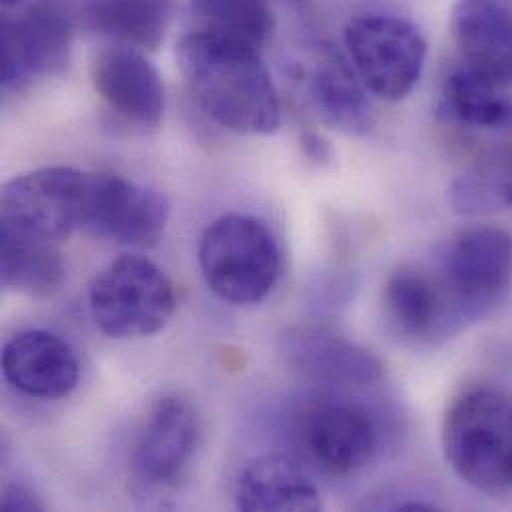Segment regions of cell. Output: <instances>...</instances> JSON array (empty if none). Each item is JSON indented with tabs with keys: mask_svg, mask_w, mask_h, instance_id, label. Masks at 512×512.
<instances>
[{
	"mask_svg": "<svg viewBox=\"0 0 512 512\" xmlns=\"http://www.w3.org/2000/svg\"><path fill=\"white\" fill-rule=\"evenodd\" d=\"M178 68L200 108L222 128L267 136L281 124V104L257 46L214 30L186 34Z\"/></svg>",
	"mask_w": 512,
	"mask_h": 512,
	"instance_id": "cell-1",
	"label": "cell"
},
{
	"mask_svg": "<svg viewBox=\"0 0 512 512\" xmlns=\"http://www.w3.org/2000/svg\"><path fill=\"white\" fill-rule=\"evenodd\" d=\"M443 453L455 475L477 491L512 495V395L475 387L445 413Z\"/></svg>",
	"mask_w": 512,
	"mask_h": 512,
	"instance_id": "cell-2",
	"label": "cell"
},
{
	"mask_svg": "<svg viewBox=\"0 0 512 512\" xmlns=\"http://www.w3.org/2000/svg\"><path fill=\"white\" fill-rule=\"evenodd\" d=\"M198 261L212 293L232 305H252L263 301L275 287L281 252L261 220L228 214L204 232Z\"/></svg>",
	"mask_w": 512,
	"mask_h": 512,
	"instance_id": "cell-3",
	"label": "cell"
},
{
	"mask_svg": "<svg viewBox=\"0 0 512 512\" xmlns=\"http://www.w3.org/2000/svg\"><path fill=\"white\" fill-rule=\"evenodd\" d=\"M196 405L178 393L156 399L130 457V491L144 507L162 505L180 491L200 445Z\"/></svg>",
	"mask_w": 512,
	"mask_h": 512,
	"instance_id": "cell-4",
	"label": "cell"
},
{
	"mask_svg": "<svg viewBox=\"0 0 512 512\" xmlns=\"http://www.w3.org/2000/svg\"><path fill=\"white\" fill-rule=\"evenodd\" d=\"M88 307L96 327L112 339L150 337L172 319L176 289L154 261L122 256L96 275Z\"/></svg>",
	"mask_w": 512,
	"mask_h": 512,
	"instance_id": "cell-5",
	"label": "cell"
},
{
	"mask_svg": "<svg viewBox=\"0 0 512 512\" xmlns=\"http://www.w3.org/2000/svg\"><path fill=\"white\" fill-rule=\"evenodd\" d=\"M429 257L467 327L489 317L511 293L512 234L501 226H469Z\"/></svg>",
	"mask_w": 512,
	"mask_h": 512,
	"instance_id": "cell-6",
	"label": "cell"
},
{
	"mask_svg": "<svg viewBox=\"0 0 512 512\" xmlns=\"http://www.w3.org/2000/svg\"><path fill=\"white\" fill-rule=\"evenodd\" d=\"M349 62L365 88L385 102H399L419 84L427 40L407 18L385 12L353 16L345 26Z\"/></svg>",
	"mask_w": 512,
	"mask_h": 512,
	"instance_id": "cell-7",
	"label": "cell"
},
{
	"mask_svg": "<svg viewBox=\"0 0 512 512\" xmlns=\"http://www.w3.org/2000/svg\"><path fill=\"white\" fill-rule=\"evenodd\" d=\"M90 174L66 166L40 168L4 184L0 228L24 236L64 242L82 230Z\"/></svg>",
	"mask_w": 512,
	"mask_h": 512,
	"instance_id": "cell-8",
	"label": "cell"
},
{
	"mask_svg": "<svg viewBox=\"0 0 512 512\" xmlns=\"http://www.w3.org/2000/svg\"><path fill=\"white\" fill-rule=\"evenodd\" d=\"M387 331L411 347H435L467 329L431 257L397 265L383 283Z\"/></svg>",
	"mask_w": 512,
	"mask_h": 512,
	"instance_id": "cell-9",
	"label": "cell"
},
{
	"mask_svg": "<svg viewBox=\"0 0 512 512\" xmlns=\"http://www.w3.org/2000/svg\"><path fill=\"white\" fill-rule=\"evenodd\" d=\"M170 202L158 190L114 174H90L82 230L94 238L132 248L160 242Z\"/></svg>",
	"mask_w": 512,
	"mask_h": 512,
	"instance_id": "cell-10",
	"label": "cell"
},
{
	"mask_svg": "<svg viewBox=\"0 0 512 512\" xmlns=\"http://www.w3.org/2000/svg\"><path fill=\"white\" fill-rule=\"evenodd\" d=\"M299 443L309 461L331 475L365 469L379 451V427L373 415L347 401H315L301 411Z\"/></svg>",
	"mask_w": 512,
	"mask_h": 512,
	"instance_id": "cell-11",
	"label": "cell"
},
{
	"mask_svg": "<svg viewBox=\"0 0 512 512\" xmlns=\"http://www.w3.org/2000/svg\"><path fill=\"white\" fill-rule=\"evenodd\" d=\"M72 24L54 2H42L2 20V84L22 88L62 72L70 60Z\"/></svg>",
	"mask_w": 512,
	"mask_h": 512,
	"instance_id": "cell-12",
	"label": "cell"
},
{
	"mask_svg": "<svg viewBox=\"0 0 512 512\" xmlns=\"http://www.w3.org/2000/svg\"><path fill=\"white\" fill-rule=\"evenodd\" d=\"M277 351L293 373L331 389L371 387L385 377L375 353L319 327L285 329L277 339Z\"/></svg>",
	"mask_w": 512,
	"mask_h": 512,
	"instance_id": "cell-13",
	"label": "cell"
},
{
	"mask_svg": "<svg viewBox=\"0 0 512 512\" xmlns=\"http://www.w3.org/2000/svg\"><path fill=\"white\" fill-rule=\"evenodd\" d=\"M90 74L96 92L118 116L138 126L160 124L166 108L164 82L136 46H102L92 56Z\"/></svg>",
	"mask_w": 512,
	"mask_h": 512,
	"instance_id": "cell-14",
	"label": "cell"
},
{
	"mask_svg": "<svg viewBox=\"0 0 512 512\" xmlns=\"http://www.w3.org/2000/svg\"><path fill=\"white\" fill-rule=\"evenodd\" d=\"M2 371L14 389L36 399H62L80 379L72 347L44 329L16 333L4 345Z\"/></svg>",
	"mask_w": 512,
	"mask_h": 512,
	"instance_id": "cell-15",
	"label": "cell"
},
{
	"mask_svg": "<svg viewBox=\"0 0 512 512\" xmlns=\"http://www.w3.org/2000/svg\"><path fill=\"white\" fill-rule=\"evenodd\" d=\"M451 30L467 66L511 88V0H457Z\"/></svg>",
	"mask_w": 512,
	"mask_h": 512,
	"instance_id": "cell-16",
	"label": "cell"
},
{
	"mask_svg": "<svg viewBox=\"0 0 512 512\" xmlns=\"http://www.w3.org/2000/svg\"><path fill=\"white\" fill-rule=\"evenodd\" d=\"M305 90L317 116L331 128L359 136L373 128L367 88L351 62L325 48L307 72Z\"/></svg>",
	"mask_w": 512,
	"mask_h": 512,
	"instance_id": "cell-17",
	"label": "cell"
},
{
	"mask_svg": "<svg viewBox=\"0 0 512 512\" xmlns=\"http://www.w3.org/2000/svg\"><path fill=\"white\" fill-rule=\"evenodd\" d=\"M240 511H319V491L297 463L283 455H263L252 461L236 485Z\"/></svg>",
	"mask_w": 512,
	"mask_h": 512,
	"instance_id": "cell-18",
	"label": "cell"
},
{
	"mask_svg": "<svg viewBox=\"0 0 512 512\" xmlns=\"http://www.w3.org/2000/svg\"><path fill=\"white\" fill-rule=\"evenodd\" d=\"M441 114L465 128L505 132L512 126V98L505 86L465 64L445 80Z\"/></svg>",
	"mask_w": 512,
	"mask_h": 512,
	"instance_id": "cell-19",
	"label": "cell"
},
{
	"mask_svg": "<svg viewBox=\"0 0 512 512\" xmlns=\"http://www.w3.org/2000/svg\"><path fill=\"white\" fill-rule=\"evenodd\" d=\"M174 0H84L88 28L136 48H158L170 26Z\"/></svg>",
	"mask_w": 512,
	"mask_h": 512,
	"instance_id": "cell-20",
	"label": "cell"
},
{
	"mask_svg": "<svg viewBox=\"0 0 512 512\" xmlns=\"http://www.w3.org/2000/svg\"><path fill=\"white\" fill-rule=\"evenodd\" d=\"M2 285L24 295L48 297L64 281V261L58 244L0 228Z\"/></svg>",
	"mask_w": 512,
	"mask_h": 512,
	"instance_id": "cell-21",
	"label": "cell"
},
{
	"mask_svg": "<svg viewBox=\"0 0 512 512\" xmlns=\"http://www.w3.org/2000/svg\"><path fill=\"white\" fill-rule=\"evenodd\" d=\"M206 30L242 38L261 46L271 34L273 16L267 0H192Z\"/></svg>",
	"mask_w": 512,
	"mask_h": 512,
	"instance_id": "cell-22",
	"label": "cell"
},
{
	"mask_svg": "<svg viewBox=\"0 0 512 512\" xmlns=\"http://www.w3.org/2000/svg\"><path fill=\"white\" fill-rule=\"evenodd\" d=\"M2 511H42V503L34 493L24 489L22 485H6L2 493Z\"/></svg>",
	"mask_w": 512,
	"mask_h": 512,
	"instance_id": "cell-23",
	"label": "cell"
},
{
	"mask_svg": "<svg viewBox=\"0 0 512 512\" xmlns=\"http://www.w3.org/2000/svg\"><path fill=\"white\" fill-rule=\"evenodd\" d=\"M301 146H303V152L305 156L311 160V162H317V164H327L333 160V150L329 146V142H325L319 134L315 132H309L301 138Z\"/></svg>",
	"mask_w": 512,
	"mask_h": 512,
	"instance_id": "cell-24",
	"label": "cell"
},
{
	"mask_svg": "<svg viewBox=\"0 0 512 512\" xmlns=\"http://www.w3.org/2000/svg\"><path fill=\"white\" fill-rule=\"evenodd\" d=\"M24 0H2V4H4V8H14V6H18V4H22Z\"/></svg>",
	"mask_w": 512,
	"mask_h": 512,
	"instance_id": "cell-25",
	"label": "cell"
}]
</instances>
